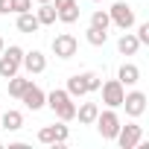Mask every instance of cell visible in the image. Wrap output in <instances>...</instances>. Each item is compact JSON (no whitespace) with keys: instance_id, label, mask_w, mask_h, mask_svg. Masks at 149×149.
I'll list each match as a JSON object with an SVG mask.
<instances>
[{"instance_id":"cell-29","label":"cell","mask_w":149,"mask_h":149,"mask_svg":"<svg viewBox=\"0 0 149 149\" xmlns=\"http://www.w3.org/2000/svg\"><path fill=\"white\" fill-rule=\"evenodd\" d=\"M91 3H100V0H91Z\"/></svg>"},{"instance_id":"cell-9","label":"cell","mask_w":149,"mask_h":149,"mask_svg":"<svg viewBox=\"0 0 149 149\" xmlns=\"http://www.w3.org/2000/svg\"><path fill=\"white\" fill-rule=\"evenodd\" d=\"M21 67L29 73V76H35V73H44V70H47V56H44L41 50H29V53H24Z\"/></svg>"},{"instance_id":"cell-12","label":"cell","mask_w":149,"mask_h":149,"mask_svg":"<svg viewBox=\"0 0 149 149\" xmlns=\"http://www.w3.org/2000/svg\"><path fill=\"white\" fill-rule=\"evenodd\" d=\"M117 79H120L123 88H126V85H137V82H140V67L132 64V61H126V64L117 70Z\"/></svg>"},{"instance_id":"cell-7","label":"cell","mask_w":149,"mask_h":149,"mask_svg":"<svg viewBox=\"0 0 149 149\" xmlns=\"http://www.w3.org/2000/svg\"><path fill=\"white\" fill-rule=\"evenodd\" d=\"M100 91H102V102H105L108 108H120V105H123L126 88L120 85V79H108V82H102Z\"/></svg>"},{"instance_id":"cell-3","label":"cell","mask_w":149,"mask_h":149,"mask_svg":"<svg viewBox=\"0 0 149 149\" xmlns=\"http://www.w3.org/2000/svg\"><path fill=\"white\" fill-rule=\"evenodd\" d=\"M21 61H24V50L18 44L3 47V53H0V76H3V79L15 76V73L21 70Z\"/></svg>"},{"instance_id":"cell-11","label":"cell","mask_w":149,"mask_h":149,"mask_svg":"<svg viewBox=\"0 0 149 149\" xmlns=\"http://www.w3.org/2000/svg\"><path fill=\"white\" fill-rule=\"evenodd\" d=\"M123 108H126L129 117H140V114L146 111V94H143V91H129V94L123 97Z\"/></svg>"},{"instance_id":"cell-1","label":"cell","mask_w":149,"mask_h":149,"mask_svg":"<svg viewBox=\"0 0 149 149\" xmlns=\"http://www.w3.org/2000/svg\"><path fill=\"white\" fill-rule=\"evenodd\" d=\"M100 85H102V76L94 73V70H88V73H73V76L67 79V88H64V91L76 100V97H85V94L100 91Z\"/></svg>"},{"instance_id":"cell-26","label":"cell","mask_w":149,"mask_h":149,"mask_svg":"<svg viewBox=\"0 0 149 149\" xmlns=\"http://www.w3.org/2000/svg\"><path fill=\"white\" fill-rule=\"evenodd\" d=\"M0 15H12V0H0Z\"/></svg>"},{"instance_id":"cell-21","label":"cell","mask_w":149,"mask_h":149,"mask_svg":"<svg viewBox=\"0 0 149 149\" xmlns=\"http://www.w3.org/2000/svg\"><path fill=\"white\" fill-rule=\"evenodd\" d=\"M91 26H100V29H108V26H111V18H108V12H105V9H97V12L91 15Z\"/></svg>"},{"instance_id":"cell-22","label":"cell","mask_w":149,"mask_h":149,"mask_svg":"<svg viewBox=\"0 0 149 149\" xmlns=\"http://www.w3.org/2000/svg\"><path fill=\"white\" fill-rule=\"evenodd\" d=\"M53 129H56V146H64V143H67V137H70V129L64 126V120H58Z\"/></svg>"},{"instance_id":"cell-2","label":"cell","mask_w":149,"mask_h":149,"mask_svg":"<svg viewBox=\"0 0 149 149\" xmlns=\"http://www.w3.org/2000/svg\"><path fill=\"white\" fill-rule=\"evenodd\" d=\"M47 105H50L53 114H56L58 120H64V123L76 120V102H73V97H70L67 91H61V88H56V91L47 94Z\"/></svg>"},{"instance_id":"cell-16","label":"cell","mask_w":149,"mask_h":149,"mask_svg":"<svg viewBox=\"0 0 149 149\" xmlns=\"http://www.w3.org/2000/svg\"><path fill=\"white\" fill-rule=\"evenodd\" d=\"M0 123H3L6 132H18V129H24V114L15 111V108H9V111L3 114V120H0Z\"/></svg>"},{"instance_id":"cell-8","label":"cell","mask_w":149,"mask_h":149,"mask_svg":"<svg viewBox=\"0 0 149 149\" xmlns=\"http://www.w3.org/2000/svg\"><path fill=\"white\" fill-rule=\"evenodd\" d=\"M76 50H79V41L70 32H61V35L53 38V56H58V58H73Z\"/></svg>"},{"instance_id":"cell-17","label":"cell","mask_w":149,"mask_h":149,"mask_svg":"<svg viewBox=\"0 0 149 149\" xmlns=\"http://www.w3.org/2000/svg\"><path fill=\"white\" fill-rule=\"evenodd\" d=\"M35 18H38V24H41V26H50V24H56V6H53V3H38V9H35Z\"/></svg>"},{"instance_id":"cell-6","label":"cell","mask_w":149,"mask_h":149,"mask_svg":"<svg viewBox=\"0 0 149 149\" xmlns=\"http://www.w3.org/2000/svg\"><path fill=\"white\" fill-rule=\"evenodd\" d=\"M108 18H111V24H114V26H120L123 32H126V29H132V26H134V21H137V18H134V9H132L129 3H123V0H120V3H114V6L108 9Z\"/></svg>"},{"instance_id":"cell-19","label":"cell","mask_w":149,"mask_h":149,"mask_svg":"<svg viewBox=\"0 0 149 149\" xmlns=\"http://www.w3.org/2000/svg\"><path fill=\"white\" fill-rule=\"evenodd\" d=\"M88 44L91 47H102L105 41H108V29H100V26H88Z\"/></svg>"},{"instance_id":"cell-13","label":"cell","mask_w":149,"mask_h":149,"mask_svg":"<svg viewBox=\"0 0 149 149\" xmlns=\"http://www.w3.org/2000/svg\"><path fill=\"white\" fill-rule=\"evenodd\" d=\"M38 29H41V24H38V18H35V12H32V9L18 15V32L32 35V32H38Z\"/></svg>"},{"instance_id":"cell-20","label":"cell","mask_w":149,"mask_h":149,"mask_svg":"<svg viewBox=\"0 0 149 149\" xmlns=\"http://www.w3.org/2000/svg\"><path fill=\"white\" fill-rule=\"evenodd\" d=\"M56 21H61V24H76V21H79V6H70V9L56 12Z\"/></svg>"},{"instance_id":"cell-14","label":"cell","mask_w":149,"mask_h":149,"mask_svg":"<svg viewBox=\"0 0 149 149\" xmlns=\"http://www.w3.org/2000/svg\"><path fill=\"white\" fill-rule=\"evenodd\" d=\"M117 50H120V56H134L137 50H140V41H137V35H132L129 29L120 35V41H117Z\"/></svg>"},{"instance_id":"cell-28","label":"cell","mask_w":149,"mask_h":149,"mask_svg":"<svg viewBox=\"0 0 149 149\" xmlns=\"http://www.w3.org/2000/svg\"><path fill=\"white\" fill-rule=\"evenodd\" d=\"M35 3H50V0H35Z\"/></svg>"},{"instance_id":"cell-18","label":"cell","mask_w":149,"mask_h":149,"mask_svg":"<svg viewBox=\"0 0 149 149\" xmlns=\"http://www.w3.org/2000/svg\"><path fill=\"white\" fill-rule=\"evenodd\" d=\"M32 79H24V76H9V97H15V100H21V94L26 91V85H29Z\"/></svg>"},{"instance_id":"cell-15","label":"cell","mask_w":149,"mask_h":149,"mask_svg":"<svg viewBox=\"0 0 149 149\" xmlns=\"http://www.w3.org/2000/svg\"><path fill=\"white\" fill-rule=\"evenodd\" d=\"M97 114H100V105H97V102H82V105L76 108V117H79L82 126H94Z\"/></svg>"},{"instance_id":"cell-25","label":"cell","mask_w":149,"mask_h":149,"mask_svg":"<svg viewBox=\"0 0 149 149\" xmlns=\"http://www.w3.org/2000/svg\"><path fill=\"white\" fill-rule=\"evenodd\" d=\"M137 41L140 44H149V24H140L137 26Z\"/></svg>"},{"instance_id":"cell-23","label":"cell","mask_w":149,"mask_h":149,"mask_svg":"<svg viewBox=\"0 0 149 149\" xmlns=\"http://www.w3.org/2000/svg\"><path fill=\"white\" fill-rule=\"evenodd\" d=\"M38 143L56 146V129H53V126H44V129H38Z\"/></svg>"},{"instance_id":"cell-24","label":"cell","mask_w":149,"mask_h":149,"mask_svg":"<svg viewBox=\"0 0 149 149\" xmlns=\"http://www.w3.org/2000/svg\"><path fill=\"white\" fill-rule=\"evenodd\" d=\"M29 9H32V0H12V15H21Z\"/></svg>"},{"instance_id":"cell-27","label":"cell","mask_w":149,"mask_h":149,"mask_svg":"<svg viewBox=\"0 0 149 149\" xmlns=\"http://www.w3.org/2000/svg\"><path fill=\"white\" fill-rule=\"evenodd\" d=\"M3 47H6V41H3V35H0V53H3Z\"/></svg>"},{"instance_id":"cell-4","label":"cell","mask_w":149,"mask_h":149,"mask_svg":"<svg viewBox=\"0 0 149 149\" xmlns=\"http://www.w3.org/2000/svg\"><path fill=\"white\" fill-rule=\"evenodd\" d=\"M94 126H97V132L102 134V140H114V137H117V132H120V117H117V111H114V108H105V111H100V114H97Z\"/></svg>"},{"instance_id":"cell-10","label":"cell","mask_w":149,"mask_h":149,"mask_svg":"<svg viewBox=\"0 0 149 149\" xmlns=\"http://www.w3.org/2000/svg\"><path fill=\"white\" fill-rule=\"evenodd\" d=\"M21 102H24L29 111H38V108H44V105H47V94H44L38 85H32V82H29V85H26V91L21 94Z\"/></svg>"},{"instance_id":"cell-5","label":"cell","mask_w":149,"mask_h":149,"mask_svg":"<svg viewBox=\"0 0 149 149\" xmlns=\"http://www.w3.org/2000/svg\"><path fill=\"white\" fill-rule=\"evenodd\" d=\"M117 146L120 149H134V146H140L143 143V129L137 126V123H120V132H117Z\"/></svg>"}]
</instances>
